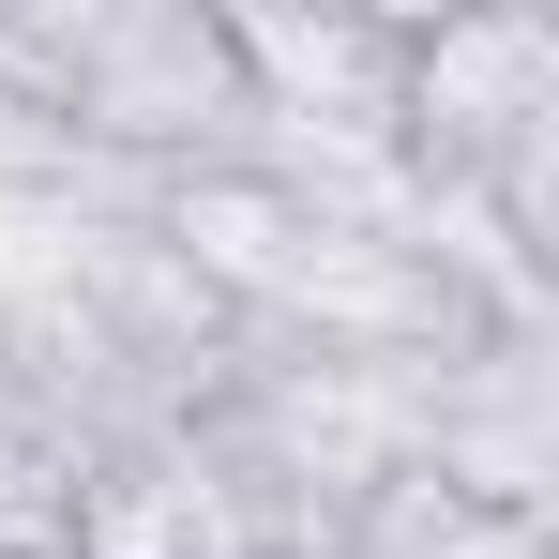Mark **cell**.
I'll return each mask as SVG.
<instances>
[{
  "instance_id": "277c9868",
  "label": "cell",
  "mask_w": 559,
  "mask_h": 559,
  "mask_svg": "<svg viewBox=\"0 0 559 559\" xmlns=\"http://www.w3.org/2000/svg\"><path fill=\"white\" fill-rule=\"evenodd\" d=\"M61 559H258V545H242V514L212 499V468H197V454H182V424H167V439L92 454Z\"/></svg>"
},
{
  "instance_id": "7a4b0ae2",
  "label": "cell",
  "mask_w": 559,
  "mask_h": 559,
  "mask_svg": "<svg viewBox=\"0 0 559 559\" xmlns=\"http://www.w3.org/2000/svg\"><path fill=\"white\" fill-rule=\"evenodd\" d=\"M559 136V15L545 0H454L393 15V182L468 197L484 167Z\"/></svg>"
},
{
  "instance_id": "6da1fadb",
  "label": "cell",
  "mask_w": 559,
  "mask_h": 559,
  "mask_svg": "<svg viewBox=\"0 0 559 559\" xmlns=\"http://www.w3.org/2000/svg\"><path fill=\"white\" fill-rule=\"evenodd\" d=\"M61 152L92 182H167L212 152H258V106L227 61V0H92V61L61 106Z\"/></svg>"
},
{
  "instance_id": "3957f363",
  "label": "cell",
  "mask_w": 559,
  "mask_h": 559,
  "mask_svg": "<svg viewBox=\"0 0 559 559\" xmlns=\"http://www.w3.org/2000/svg\"><path fill=\"white\" fill-rule=\"evenodd\" d=\"M408 468L468 514H545L559 530V333H484L468 364H439Z\"/></svg>"
},
{
  "instance_id": "5b68a950",
  "label": "cell",
  "mask_w": 559,
  "mask_h": 559,
  "mask_svg": "<svg viewBox=\"0 0 559 559\" xmlns=\"http://www.w3.org/2000/svg\"><path fill=\"white\" fill-rule=\"evenodd\" d=\"M439 559H559V530H545V514H454Z\"/></svg>"
}]
</instances>
